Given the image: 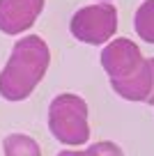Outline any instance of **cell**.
Here are the masks:
<instances>
[{
    "instance_id": "obj_1",
    "label": "cell",
    "mask_w": 154,
    "mask_h": 156,
    "mask_svg": "<svg viewBox=\"0 0 154 156\" xmlns=\"http://www.w3.org/2000/svg\"><path fill=\"white\" fill-rule=\"evenodd\" d=\"M48 64L51 51L39 34L19 39L0 71V97L5 101H25L44 80Z\"/></svg>"
},
{
    "instance_id": "obj_2",
    "label": "cell",
    "mask_w": 154,
    "mask_h": 156,
    "mask_svg": "<svg viewBox=\"0 0 154 156\" xmlns=\"http://www.w3.org/2000/svg\"><path fill=\"white\" fill-rule=\"evenodd\" d=\"M48 131L58 142L67 147H78L90 140L87 103L83 97L72 92L58 94L48 106Z\"/></svg>"
},
{
    "instance_id": "obj_3",
    "label": "cell",
    "mask_w": 154,
    "mask_h": 156,
    "mask_svg": "<svg viewBox=\"0 0 154 156\" xmlns=\"http://www.w3.org/2000/svg\"><path fill=\"white\" fill-rule=\"evenodd\" d=\"M115 30H117V9L111 2H97V5L81 7L69 21L72 37L90 46L111 41L115 37Z\"/></svg>"
},
{
    "instance_id": "obj_4",
    "label": "cell",
    "mask_w": 154,
    "mask_h": 156,
    "mask_svg": "<svg viewBox=\"0 0 154 156\" xmlns=\"http://www.w3.org/2000/svg\"><path fill=\"white\" fill-rule=\"evenodd\" d=\"M143 62L145 58L140 53V48L127 37H117L113 41H108V46L101 51V67L111 80L129 78Z\"/></svg>"
},
{
    "instance_id": "obj_5",
    "label": "cell",
    "mask_w": 154,
    "mask_h": 156,
    "mask_svg": "<svg viewBox=\"0 0 154 156\" xmlns=\"http://www.w3.org/2000/svg\"><path fill=\"white\" fill-rule=\"evenodd\" d=\"M46 0H0V32L21 34L35 25Z\"/></svg>"
},
{
    "instance_id": "obj_6",
    "label": "cell",
    "mask_w": 154,
    "mask_h": 156,
    "mask_svg": "<svg viewBox=\"0 0 154 156\" xmlns=\"http://www.w3.org/2000/svg\"><path fill=\"white\" fill-rule=\"evenodd\" d=\"M111 87L127 101H147L149 92H152V67H149V60H145L129 78L111 80Z\"/></svg>"
},
{
    "instance_id": "obj_7",
    "label": "cell",
    "mask_w": 154,
    "mask_h": 156,
    "mask_svg": "<svg viewBox=\"0 0 154 156\" xmlns=\"http://www.w3.org/2000/svg\"><path fill=\"white\" fill-rule=\"evenodd\" d=\"M2 151L5 156H42L37 140L25 133H12L2 140Z\"/></svg>"
},
{
    "instance_id": "obj_8",
    "label": "cell",
    "mask_w": 154,
    "mask_h": 156,
    "mask_svg": "<svg viewBox=\"0 0 154 156\" xmlns=\"http://www.w3.org/2000/svg\"><path fill=\"white\" fill-rule=\"evenodd\" d=\"M134 28L143 41L154 44V0H145L143 5L136 9Z\"/></svg>"
},
{
    "instance_id": "obj_9",
    "label": "cell",
    "mask_w": 154,
    "mask_h": 156,
    "mask_svg": "<svg viewBox=\"0 0 154 156\" xmlns=\"http://www.w3.org/2000/svg\"><path fill=\"white\" fill-rule=\"evenodd\" d=\"M83 156H124V151H122V147L115 145V142L101 140V142L90 145L85 151H83Z\"/></svg>"
},
{
    "instance_id": "obj_10",
    "label": "cell",
    "mask_w": 154,
    "mask_h": 156,
    "mask_svg": "<svg viewBox=\"0 0 154 156\" xmlns=\"http://www.w3.org/2000/svg\"><path fill=\"white\" fill-rule=\"evenodd\" d=\"M149 67H152V92H149V97H147V101H145V103L154 106V58H149Z\"/></svg>"
},
{
    "instance_id": "obj_11",
    "label": "cell",
    "mask_w": 154,
    "mask_h": 156,
    "mask_svg": "<svg viewBox=\"0 0 154 156\" xmlns=\"http://www.w3.org/2000/svg\"><path fill=\"white\" fill-rule=\"evenodd\" d=\"M58 156H83V151H76V149H67V151H60Z\"/></svg>"
},
{
    "instance_id": "obj_12",
    "label": "cell",
    "mask_w": 154,
    "mask_h": 156,
    "mask_svg": "<svg viewBox=\"0 0 154 156\" xmlns=\"http://www.w3.org/2000/svg\"><path fill=\"white\" fill-rule=\"evenodd\" d=\"M101 2H111V0H101Z\"/></svg>"
}]
</instances>
